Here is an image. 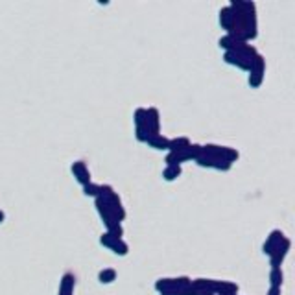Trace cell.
Wrapping results in <instances>:
<instances>
[{"instance_id":"obj_19","label":"cell","mask_w":295,"mask_h":295,"mask_svg":"<svg viewBox=\"0 0 295 295\" xmlns=\"http://www.w3.org/2000/svg\"><path fill=\"white\" fill-rule=\"evenodd\" d=\"M283 279H284V275H283V271H281V268H279V270H271L270 271V283H271V286H275V288H281V286H283Z\"/></svg>"},{"instance_id":"obj_3","label":"cell","mask_w":295,"mask_h":295,"mask_svg":"<svg viewBox=\"0 0 295 295\" xmlns=\"http://www.w3.org/2000/svg\"><path fill=\"white\" fill-rule=\"evenodd\" d=\"M264 74H266V59L262 55H257L251 63V68H249V78H247V83L251 89H259L262 81H264Z\"/></svg>"},{"instance_id":"obj_7","label":"cell","mask_w":295,"mask_h":295,"mask_svg":"<svg viewBox=\"0 0 295 295\" xmlns=\"http://www.w3.org/2000/svg\"><path fill=\"white\" fill-rule=\"evenodd\" d=\"M70 172H72L74 179L78 181L81 187H85V185L90 183V172L83 161H74V163L70 164Z\"/></svg>"},{"instance_id":"obj_12","label":"cell","mask_w":295,"mask_h":295,"mask_svg":"<svg viewBox=\"0 0 295 295\" xmlns=\"http://www.w3.org/2000/svg\"><path fill=\"white\" fill-rule=\"evenodd\" d=\"M244 42L242 41H238L236 37H233V35H223L220 41H218V46L220 48H223L225 52H235L236 48H240Z\"/></svg>"},{"instance_id":"obj_14","label":"cell","mask_w":295,"mask_h":295,"mask_svg":"<svg viewBox=\"0 0 295 295\" xmlns=\"http://www.w3.org/2000/svg\"><path fill=\"white\" fill-rule=\"evenodd\" d=\"M192 144L187 137H175V139H170V144H168V153H177V151H183L187 150L188 146Z\"/></svg>"},{"instance_id":"obj_18","label":"cell","mask_w":295,"mask_h":295,"mask_svg":"<svg viewBox=\"0 0 295 295\" xmlns=\"http://www.w3.org/2000/svg\"><path fill=\"white\" fill-rule=\"evenodd\" d=\"M146 120H148V116H146V109L144 107H139L137 111H135V115H133V122H135V127L146 126Z\"/></svg>"},{"instance_id":"obj_22","label":"cell","mask_w":295,"mask_h":295,"mask_svg":"<svg viewBox=\"0 0 295 295\" xmlns=\"http://www.w3.org/2000/svg\"><path fill=\"white\" fill-rule=\"evenodd\" d=\"M268 295H281V288H275V286H271Z\"/></svg>"},{"instance_id":"obj_6","label":"cell","mask_w":295,"mask_h":295,"mask_svg":"<svg viewBox=\"0 0 295 295\" xmlns=\"http://www.w3.org/2000/svg\"><path fill=\"white\" fill-rule=\"evenodd\" d=\"M259 55V54H257ZM255 55V57H257ZM253 57V59H255ZM253 59L251 57H246V55L242 54H236V52H225L223 54V61L227 63V65L231 66H236V68H240V70H246V72H249V68H251V63H253Z\"/></svg>"},{"instance_id":"obj_15","label":"cell","mask_w":295,"mask_h":295,"mask_svg":"<svg viewBox=\"0 0 295 295\" xmlns=\"http://www.w3.org/2000/svg\"><path fill=\"white\" fill-rule=\"evenodd\" d=\"M181 174H183L181 166H166V168L163 170V179L172 183V181H175L177 177H181Z\"/></svg>"},{"instance_id":"obj_2","label":"cell","mask_w":295,"mask_h":295,"mask_svg":"<svg viewBox=\"0 0 295 295\" xmlns=\"http://www.w3.org/2000/svg\"><path fill=\"white\" fill-rule=\"evenodd\" d=\"M201 155V144H190L187 150L177 151V153H168L166 155V166H181L183 163H190L196 161Z\"/></svg>"},{"instance_id":"obj_21","label":"cell","mask_w":295,"mask_h":295,"mask_svg":"<svg viewBox=\"0 0 295 295\" xmlns=\"http://www.w3.org/2000/svg\"><path fill=\"white\" fill-rule=\"evenodd\" d=\"M115 240H118V238H115V236H111L109 233H103V235L100 236V244H102L103 247H107V249H111V246L115 244Z\"/></svg>"},{"instance_id":"obj_17","label":"cell","mask_w":295,"mask_h":295,"mask_svg":"<svg viewBox=\"0 0 295 295\" xmlns=\"http://www.w3.org/2000/svg\"><path fill=\"white\" fill-rule=\"evenodd\" d=\"M111 251L115 255H118V257H126V255L129 253V246H127L122 238H118V240H115V244L111 246Z\"/></svg>"},{"instance_id":"obj_10","label":"cell","mask_w":295,"mask_h":295,"mask_svg":"<svg viewBox=\"0 0 295 295\" xmlns=\"http://www.w3.org/2000/svg\"><path fill=\"white\" fill-rule=\"evenodd\" d=\"M284 238V233L281 229H275L271 231L270 236H268V240L264 242V246H262V253L264 255H271L273 253V249L279 246V242Z\"/></svg>"},{"instance_id":"obj_24","label":"cell","mask_w":295,"mask_h":295,"mask_svg":"<svg viewBox=\"0 0 295 295\" xmlns=\"http://www.w3.org/2000/svg\"><path fill=\"white\" fill-rule=\"evenodd\" d=\"M198 295H214V294H207V292H205V294H198Z\"/></svg>"},{"instance_id":"obj_9","label":"cell","mask_w":295,"mask_h":295,"mask_svg":"<svg viewBox=\"0 0 295 295\" xmlns=\"http://www.w3.org/2000/svg\"><path fill=\"white\" fill-rule=\"evenodd\" d=\"M146 116H148L146 126L151 131V135H159V131H161V115H159V111L155 107L146 109Z\"/></svg>"},{"instance_id":"obj_5","label":"cell","mask_w":295,"mask_h":295,"mask_svg":"<svg viewBox=\"0 0 295 295\" xmlns=\"http://www.w3.org/2000/svg\"><path fill=\"white\" fill-rule=\"evenodd\" d=\"M290 247H292V242L284 236L283 240L279 242V246L273 249V253L270 255V260H271V270H279L281 268V264L284 262V259H286V255H288Z\"/></svg>"},{"instance_id":"obj_23","label":"cell","mask_w":295,"mask_h":295,"mask_svg":"<svg viewBox=\"0 0 295 295\" xmlns=\"http://www.w3.org/2000/svg\"><path fill=\"white\" fill-rule=\"evenodd\" d=\"M4 220H6V214H4V212H2V211H0V223H2V222H4Z\"/></svg>"},{"instance_id":"obj_1","label":"cell","mask_w":295,"mask_h":295,"mask_svg":"<svg viewBox=\"0 0 295 295\" xmlns=\"http://www.w3.org/2000/svg\"><path fill=\"white\" fill-rule=\"evenodd\" d=\"M98 199H102L103 205L107 207L109 212L113 214V218H115L118 223H122L124 220H126L127 212H126V209H124V205H122L120 198H118V194L115 192V188L113 187H109V185H100V196H98Z\"/></svg>"},{"instance_id":"obj_16","label":"cell","mask_w":295,"mask_h":295,"mask_svg":"<svg viewBox=\"0 0 295 295\" xmlns=\"http://www.w3.org/2000/svg\"><path fill=\"white\" fill-rule=\"evenodd\" d=\"M98 281L102 284H111L116 281V271L111 270V268H105V270H102L100 273H98Z\"/></svg>"},{"instance_id":"obj_4","label":"cell","mask_w":295,"mask_h":295,"mask_svg":"<svg viewBox=\"0 0 295 295\" xmlns=\"http://www.w3.org/2000/svg\"><path fill=\"white\" fill-rule=\"evenodd\" d=\"M194 163L198 164L199 168H211V170H216V172H229L233 168V164L225 163V161L218 159V157H209V155H199Z\"/></svg>"},{"instance_id":"obj_20","label":"cell","mask_w":295,"mask_h":295,"mask_svg":"<svg viewBox=\"0 0 295 295\" xmlns=\"http://www.w3.org/2000/svg\"><path fill=\"white\" fill-rule=\"evenodd\" d=\"M83 196L96 199L98 196H100V185H96V183H92V181H90L89 185H85L83 187Z\"/></svg>"},{"instance_id":"obj_11","label":"cell","mask_w":295,"mask_h":295,"mask_svg":"<svg viewBox=\"0 0 295 295\" xmlns=\"http://www.w3.org/2000/svg\"><path fill=\"white\" fill-rule=\"evenodd\" d=\"M74 286H76V279L72 273H65L61 279L59 284V295H72L74 294Z\"/></svg>"},{"instance_id":"obj_13","label":"cell","mask_w":295,"mask_h":295,"mask_svg":"<svg viewBox=\"0 0 295 295\" xmlns=\"http://www.w3.org/2000/svg\"><path fill=\"white\" fill-rule=\"evenodd\" d=\"M146 144L150 146V148H153V150L157 151H163V150H168V144H170V139L168 137H164V135H153Z\"/></svg>"},{"instance_id":"obj_8","label":"cell","mask_w":295,"mask_h":295,"mask_svg":"<svg viewBox=\"0 0 295 295\" xmlns=\"http://www.w3.org/2000/svg\"><path fill=\"white\" fill-rule=\"evenodd\" d=\"M220 26H222L225 33L229 35L233 28H235V11L229 6H225L220 9Z\"/></svg>"}]
</instances>
